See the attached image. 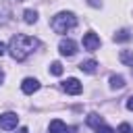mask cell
Wrapping results in <instances>:
<instances>
[{"label":"cell","mask_w":133,"mask_h":133,"mask_svg":"<svg viewBox=\"0 0 133 133\" xmlns=\"http://www.w3.org/2000/svg\"><path fill=\"white\" fill-rule=\"evenodd\" d=\"M89 4L91 6H100V0H89Z\"/></svg>","instance_id":"cell-21"},{"label":"cell","mask_w":133,"mask_h":133,"mask_svg":"<svg viewBox=\"0 0 133 133\" xmlns=\"http://www.w3.org/2000/svg\"><path fill=\"white\" fill-rule=\"evenodd\" d=\"M23 21H25V23H29V25H31V23H35V21H37V12H35V10H31V8H27V10L23 12Z\"/></svg>","instance_id":"cell-13"},{"label":"cell","mask_w":133,"mask_h":133,"mask_svg":"<svg viewBox=\"0 0 133 133\" xmlns=\"http://www.w3.org/2000/svg\"><path fill=\"white\" fill-rule=\"evenodd\" d=\"M116 133H133V129H131V125H129V123H123V125H118Z\"/></svg>","instance_id":"cell-16"},{"label":"cell","mask_w":133,"mask_h":133,"mask_svg":"<svg viewBox=\"0 0 133 133\" xmlns=\"http://www.w3.org/2000/svg\"><path fill=\"white\" fill-rule=\"evenodd\" d=\"M62 89H64L66 94H71V96H79V94L83 91V85L79 83V79L69 77L66 81H62Z\"/></svg>","instance_id":"cell-3"},{"label":"cell","mask_w":133,"mask_h":133,"mask_svg":"<svg viewBox=\"0 0 133 133\" xmlns=\"http://www.w3.org/2000/svg\"><path fill=\"white\" fill-rule=\"evenodd\" d=\"M48 131H50V133H66L69 129H66V125H64L60 118H54V121H50Z\"/></svg>","instance_id":"cell-8"},{"label":"cell","mask_w":133,"mask_h":133,"mask_svg":"<svg viewBox=\"0 0 133 133\" xmlns=\"http://www.w3.org/2000/svg\"><path fill=\"white\" fill-rule=\"evenodd\" d=\"M37 48H39V39L37 37H31V35H25V33H17V35H12V39L8 44V54L17 62H23Z\"/></svg>","instance_id":"cell-1"},{"label":"cell","mask_w":133,"mask_h":133,"mask_svg":"<svg viewBox=\"0 0 133 133\" xmlns=\"http://www.w3.org/2000/svg\"><path fill=\"white\" fill-rule=\"evenodd\" d=\"M50 73L56 75V77L62 75V64H60V62H52V64H50Z\"/></svg>","instance_id":"cell-15"},{"label":"cell","mask_w":133,"mask_h":133,"mask_svg":"<svg viewBox=\"0 0 133 133\" xmlns=\"http://www.w3.org/2000/svg\"><path fill=\"white\" fill-rule=\"evenodd\" d=\"M118 60L123 64H127V66H133V50H121Z\"/></svg>","instance_id":"cell-11"},{"label":"cell","mask_w":133,"mask_h":133,"mask_svg":"<svg viewBox=\"0 0 133 133\" xmlns=\"http://www.w3.org/2000/svg\"><path fill=\"white\" fill-rule=\"evenodd\" d=\"M58 50H60V54H62V56H73V54L77 52V44H75L73 39H60Z\"/></svg>","instance_id":"cell-7"},{"label":"cell","mask_w":133,"mask_h":133,"mask_svg":"<svg viewBox=\"0 0 133 133\" xmlns=\"http://www.w3.org/2000/svg\"><path fill=\"white\" fill-rule=\"evenodd\" d=\"M127 108H129V110H133V96L127 100Z\"/></svg>","instance_id":"cell-18"},{"label":"cell","mask_w":133,"mask_h":133,"mask_svg":"<svg viewBox=\"0 0 133 133\" xmlns=\"http://www.w3.org/2000/svg\"><path fill=\"white\" fill-rule=\"evenodd\" d=\"M85 123H87L89 127L98 129V127H102V125H104V118H102V116H100L98 112H89V114H87V121H85Z\"/></svg>","instance_id":"cell-9"},{"label":"cell","mask_w":133,"mask_h":133,"mask_svg":"<svg viewBox=\"0 0 133 133\" xmlns=\"http://www.w3.org/2000/svg\"><path fill=\"white\" fill-rule=\"evenodd\" d=\"M52 29L56 31V33H69L71 29H75V25H77V17L73 15V12H58L54 19H52Z\"/></svg>","instance_id":"cell-2"},{"label":"cell","mask_w":133,"mask_h":133,"mask_svg":"<svg viewBox=\"0 0 133 133\" xmlns=\"http://www.w3.org/2000/svg\"><path fill=\"white\" fill-rule=\"evenodd\" d=\"M17 2H23V0H17Z\"/></svg>","instance_id":"cell-23"},{"label":"cell","mask_w":133,"mask_h":133,"mask_svg":"<svg viewBox=\"0 0 133 133\" xmlns=\"http://www.w3.org/2000/svg\"><path fill=\"white\" fill-rule=\"evenodd\" d=\"M4 81V73H2V69H0V83Z\"/></svg>","instance_id":"cell-22"},{"label":"cell","mask_w":133,"mask_h":133,"mask_svg":"<svg viewBox=\"0 0 133 133\" xmlns=\"http://www.w3.org/2000/svg\"><path fill=\"white\" fill-rule=\"evenodd\" d=\"M4 52H6V46H4V44H2V42H0V56H2V54H4Z\"/></svg>","instance_id":"cell-19"},{"label":"cell","mask_w":133,"mask_h":133,"mask_svg":"<svg viewBox=\"0 0 133 133\" xmlns=\"http://www.w3.org/2000/svg\"><path fill=\"white\" fill-rule=\"evenodd\" d=\"M17 133H29V129L27 127H21V129H17Z\"/></svg>","instance_id":"cell-20"},{"label":"cell","mask_w":133,"mask_h":133,"mask_svg":"<svg viewBox=\"0 0 133 133\" xmlns=\"http://www.w3.org/2000/svg\"><path fill=\"white\" fill-rule=\"evenodd\" d=\"M96 133H114V129H112V127H108V125H102V127H98V129H96Z\"/></svg>","instance_id":"cell-17"},{"label":"cell","mask_w":133,"mask_h":133,"mask_svg":"<svg viewBox=\"0 0 133 133\" xmlns=\"http://www.w3.org/2000/svg\"><path fill=\"white\" fill-rule=\"evenodd\" d=\"M110 87L112 89H123L125 87V77L123 75H112L110 77Z\"/></svg>","instance_id":"cell-12"},{"label":"cell","mask_w":133,"mask_h":133,"mask_svg":"<svg viewBox=\"0 0 133 133\" xmlns=\"http://www.w3.org/2000/svg\"><path fill=\"white\" fill-rule=\"evenodd\" d=\"M17 123H19V116L15 114V112H4V114H0V129H15L17 127Z\"/></svg>","instance_id":"cell-5"},{"label":"cell","mask_w":133,"mask_h":133,"mask_svg":"<svg viewBox=\"0 0 133 133\" xmlns=\"http://www.w3.org/2000/svg\"><path fill=\"white\" fill-rule=\"evenodd\" d=\"M83 48H85V50H89V52L98 50V48H100V35H98V33H94V31L85 33V35H83Z\"/></svg>","instance_id":"cell-4"},{"label":"cell","mask_w":133,"mask_h":133,"mask_svg":"<svg viewBox=\"0 0 133 133\" xmlns=\"http://www.w3.org/2000/svg\"><path fill=\"white\" fill-rule=\"evenodd\" d=\"M37 89H39V81H37V79H33V77L23 79V83H21V91H23V94L31 96V94H35Z\"/></svg>","instance_id":"cell-6"},{"label":"cell","mask_w":133,"mask_h":133,"mask_svg":"<svg viewBox=\"0 0 133 133\" xmlns=\"http://www.w3.org/2000/svg\"><path fill=\"white\" fill-rule=\"evenodd\" d=\"M79 69H81L83 73H89V75H91V73H96V69H98V62L89 58V60H83V62L79 64Z\"/></svg>","instance_id":"cell-10"},{"label":"cell","mask_w":133,"mask_h":133,"mask_svg":"<svg viewBox=\"0 0 133 133\" xmlns=\"http://www.w3.org/2000/svg\"><path fill=\"white\" fill-rule=\"evenodd\" d=\"M129 39H131V33L127 29H121L114 33V42H129Z\"/></svg>","instance_id":"cell-14"}]
</instances>
